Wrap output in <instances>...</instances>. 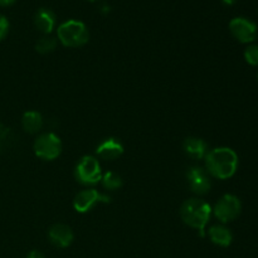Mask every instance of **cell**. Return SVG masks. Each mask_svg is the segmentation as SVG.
Instances as JSON below:
<instances>
[{
    "label": "cell",
    "instance_id": "cell-16",
    "mask_svg": "<svg viewBox=\"0 0 258 258\" xmlns=\"http://www.w3.org/2000/svg\"><path fill=\"white\" fill-rule=\"evenodd\" d=\"M57 48V39L55 38L49 37V35H44V37L40 38L39 40L35 44V49L40 54H48V53H52L53 50Z\"/></svg>",
    "mask_w": 258,
    "mask_h": 258
},
{
    "label": "cell",
    "instance_id": "cell-8",
    "mask_svg": "<svg viewBox=\"0 0 258 258\" xmlns=\"http://www.w3.org/2000/svg\"><path fill=\"white\" fill-rule=\"evenodd\" d=\"M232 35L241 43H252L257 38V25L247 18H234L229 23Z\"/></svg>",
    "mask_w": 258,
    "mask_h": 258
},
{
    "label": "cell",
    "instance_id": "cell-17",
    "mask_svg": "<svg viewBox=\"0 0 258 258\" xmlns=\"http://www.w3.org/2000/svg\"><path fill=\"white\" fill-rule=\"evenodd\" d=\"M101 180H102L103 186L108 190H116V189H120L122 186V179L113 171H108L105 175H102Z\"/></svg>",
    "mask_w": 258,
    "mask_h": 258
},
{
    "label": "cell",
    "instance_id": "cell-22",
    "mask_svg": "<svg viewBox=\"0 0 258 258\" xmlns=\"http://www.w3.org/2000/svg\"><path fill=\"white\" fill-rule=\"evenodd\" d=\"M236 2L237 0H223L224 4H227V5H232V4H234Z\"/></svg>",
    "mask_w": 258,
    "mask_h": 258
},
{
    "label": "cell",
    "instance_id": "cell-14",
    "mask_svg": "<svg viewBox=\"0 0 258 258\" xmlns=\"http://www.w3.org/2000/svg\"><path fill=\"white\" fill-rule=\"evenodd\" d=\"M209 238L214 244L219 247H228L231 246L232 241H233V234L223 224H216L209 228Z\"/></svg>",
    "mask_w": 258,
    "mask_h": 258
},
{
    "label": "cell",
    "instance_id": "cell-2",
    "mask_svg": "<svg viewBox=\"0 0 258 258\" xmlns=\"http://www.w3.org/2000/svg\"><path fill=\"white\" fill-rule=\"evenodd\" d=\"M212 207L202 199H188L180 208V217L186 226L197 229L202 237L206 236V227L212 216Z\"/></svg>",
    "mask_w": 258,
    "mask_h": 258
},
{
    "label": "cell",
    "instance_id": "cell-13",
    "mask_svg": "<svg viewBox=\"0 0 258 258\" xmlns=\"http://www.w3.org/2000/svg\"><path fill=\"white\" fill-rule=\"evenodd\" d=\"M184 151L191 159L201 160V159L206 158V155L208 154V145L203 139L188 138L184 141Z\"/></svg>",
    "mask_w": 258,
    "mask_h": 258
},
{
    "label": "cell",
    "instance_id": "cell-3",
    "mask_svg": "<svg viewBox=\"0 0 258 258\" xmlns=\"http://www.w3.org/2000/svg\"><path fill=\"white\" fill-rule=\"evenodd\" d=\"M57 35L59 42L68 48L82 47L90 39V33L85 23L75 19L62 23L58 27Z\"/></svg>",
    "mask_w": 258,
    "mask_h": 258
},
{
    "label": "cell",
    "instance_id": "cell-9",
    "mask_svg": "<svg viewBox=\"0 0 258 258\" xmlns=\"http://www.w3.org/2000/svg\"><path fill=\"white\" fill-rule=\"evenodd\" d=\"M186 179H188L191 191L198 196H204L211 190V179H209L207 170H204L203 168H199V166L190 168L186 173Z\"/></svg>",
    "mask_w": 258,
    "mask_h": 258
},
{
    "label": "cell",
    "instance_id": "cell-15",
    "mask_svg": "<svg viewBox=\"0 0 258 258\" xmlns=\"http://www.w3.org/2000/svg\"><path fill=\"white\" fill-rule=\"evenodd\" d=\"M22 126L27 133L37 134L43 127V117L38 111H28L22 117Z\"/></svg>",
    "mask_w": 258,
    "mask_h": 258
},
{
    "label": "cell",
    "instance_id": "cell-7",
    "mask_svg": "<svg viewBox=\"0 0 258 258\" xmlns=\"http://www.w3.org/2000/svg\"><path fill=\"white\" fill-rule=\"evenodd\" d=\"M111 198L108 196L100 193L96 189H86L80 191L75 197L73 201V208L78 213H87L98 203H110Z\"/></svg>",
    "mask_w": 258,
    "mask_h": 258
},
{
    "label": "cell",
    "instance_id": "cell-19",
    "mask_svg": "<svg viewBox=\"0 0 258 258\" xmlns=\"http://www.w3.org/2000/svg\"><path fill=\"white\" fill-rule=\"evenodd\" d=\"M8 33H9V20L4 15H0V42L7 37Z\"/></svg>",
    "mask_w": 258,
    "mask_h": 258
},
{
    "label": "cell",
    "instance_id": "cell-4",
    "mask_svg": "<svg viewBox=\"0 0 258 258\" xmlns=\"http://www.w3.org/2000/svg\"><path fill=\"white\" fill-rule=\"evenodd\" d=\"M34 153L43 160H54L62 153L60 139L53 133H45L34 141Z\"/></svg>",
    "mask_w": 258,
    "mask_h": 258
},
{
    "label": "cell",
    "instance_id": "cell-1",
    "mask_svg": "<svg viewBox=\"0 0 258 258\" xmlns=\"http://www.w3.org/2000/svg\"><path fill=\"white\" fill-rule=\"evenodd\" d=\"M207 173L221 180L232 178L238 169V155L231 148H216L206 155Z\"/></svg>",
    "mask_w": 258,
    "mask_h": 258
},
{
    "label": "cell",
    "instance_id": "cell-10",
    "mask_svg": "<svg viewBox=\"0 0 258 258\" xmlns=\"http://www.w3.org/2000/svg\"><path fill=\"white\" fill-rule=\"evenodd\" d=\"M48 238L53 246L58 247V248H67L72 244L75 236H73L71 227H68L67 224L58 223L50 227V229L48 231Z\"/></svg>",
    "mask_w": 258,
    "mask_h": 258
},
{
    "label": "cell",
    "instance_id": "cell-23",
    "mask_svg": "<svg viewBox=\"0 0 258 258\" xmlns=\"http://www.w3.org/2000/svg\"><path fill=\"white\" fill-rule=\"evenodd\" d=\"M90 2H97V0H90Z\"/></svg>",
    "mask_w": 258,
    "mask_h": 258
},
{
    "label": "cell",
    "instance_id": "cell-12",
    "mask_svg": "<svg viewBox=\"0 0 258 258\" xmlns=\"http://www.w3.org/2000/svg\"><path fill=\"white\" fill-rule=\"evenodd\" d=\"M34 25L43 34H50L55 27V14L50 9L42 8L35 13Z\"/></svg>",
    "mask_w": 258,
    "mask_h": 258
},
{
    "label": "cell",
    "instance_id": "cell-21",
    "mask_svg": "<svg viewBox=\"0 0 258 258\" xmlns=\"http://www.w3.org/2000/svg\"><path fill=\"white\" fill-rule=\"evenodd\" d=\"M17 0H0V7H9V5L14 4Z\"/></svg>",
    "mask_w": 258,
    "mask_h": 258
},
{
    "label": "cell",
    "instance_id": "cell-5",
    "mask_svg": "<svg viewBox=\"0 0 258 258\" xmlns=\"http://www.w3.org/2000/svg\"><path fill=\"white\" fill-rule=\"evenodd\" d=\"M76 178L85 185H93L101 181L102 171L97 159L93 156H83L76 168Z\"/></svg>",
    "mask_w": 258,
    "mask_h": 258
},
{
    "label": "cell",
    "instance_id": "cell-11",
    "mask_svg": "<svg viewBox=\"0 0 258 258\" xmlns=\"http://www.w3.org/2000/svg\"><path fill=\"white\" fill-rule=\"evenodd\" d=\"M97 155L103 160H115L123 154V145L115 138H108L97 146Z\"/></svg>",
    "mask_w": 258,
    "mask_h": 258
},
{
    "label": "cell",
    "instance_id": "cell-6",
    "mask_svg": "<svg viewBox=\"0 0 258 258\" xmlns=\"http://www.w3.org/2000/svg\"><path fill=\"white\" fill-rule=\"evenodd\" d=\"M242 211L241 201L233 194H224L213 208L214 216L222 223H229L239 217Z\"/></svg>",
    "mask_w": 258,
    "mask_h": 258
},
{
    "label": "cell",
    "instance_id": "cell-18",
    "mask_svg": "<svg viewBox=\"0 0 258 258\" xmlns=\"http://www.w3.org/2000/svg\"><path fill=\"white\" fill-rule=\"evenodd\" d=\"M244 59L248 64L251 66H258V45L252 44L246 48L244 50Z\"/></svg>",
    "mask_w": 258,
    "mask_h": 258
},
{
    "label": "cell",
    "instance_id": "cell-20",
    "mask_svg": "<svg viewBox=\"0 0 258 258\" xmlns=\"http://www.w3.org/2000/svg\"><path fill=\"white\" fill-rule=\"evenodd\" d=\"M27 258H45L44 257V254L42 253V252H39V251H30L29 253H28V256H27Z\"/></svg>",
    "mask_w": 258,
    "mask_h": 258
}]
</instances>
